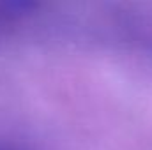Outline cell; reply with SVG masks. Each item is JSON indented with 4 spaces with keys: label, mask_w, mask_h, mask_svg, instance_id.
<instances>
[{
    "label": "cell",
    "mask_w": 152,
    "mask_h": 150,
    "mask_svg": "<svg viewBox=\"0 0 152 150\" xmlns=\"http://www.w3.org/2000/svg\"><path fill=\"white\" fill-rule=\"evenodd\" d=\"M42 7V0H0V30H11L34 14Z\"/></svg>",
    "instance_id": "obj_1"
},
{
    "label": "cell",
    "mask_w": 152,
    "mask_h": 150,
    "mask_svg": "<svg viewBox=\"0 0 152 150\" xmlns=\"http://www.w3.org/2000/svg\"><path fill=\"white\" fill-rule=\"evenodd\" d=\"M0 150H21V149H16V147H9V145H0Z\"/></svg>",
    "instance_id": "obj_2"
}]
</instances>
